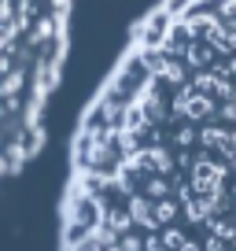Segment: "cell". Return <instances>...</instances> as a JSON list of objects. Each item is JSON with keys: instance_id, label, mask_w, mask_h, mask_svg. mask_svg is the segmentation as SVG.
Returning <instances> with one entry per match:
<instances>
[{"instance_id": "cell-2", "label": "cell", "mask_w": 236, "mask_h": 251, "mask_svg": "<svg viewBox=\"0 0 236 251\" xmlns=\"http://www.w3.org/2000/svg\"><path fill=\"white\" fill-rule=\"evenodd\" d=\"M74 0H4V26L30 41H59L71 26Z\"/></svg>"}, {"instance_id": "cell-1", "label": "cell", "mask_w": 236, "mask_h": 251, "mask_svg": "<svg viewBox=\"0 0 236 251\" xmlns=\"http://www.w3.org/2000/svg\"><path fill=\"white\" fill-rule=\"evenodd\" d=\"M59 251H236V0H159L74 133Z\"/></svg>"}]
</instances>
